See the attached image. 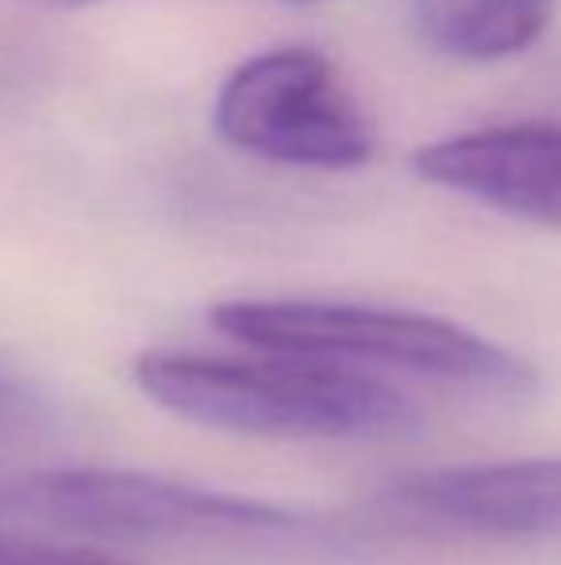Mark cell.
<instances>
[{"label":"cell","instance_id":"6da1fadb","mask_svg":"<svg viewBox=\"0 0 561 565\" xmlns=\"http://www.w3.org/2000/svg\"><path fill=\"white\" fill-rule=\"evenodd\" d=\"M136 381L177 419L255 439L385 443L423 427L420 404L404 393L312 354L150 350L136 358Z\"/></svg>","mask_w":561,"mask_h":565},{"label":"cell","instance_id":"7a4b0ae2","mask_svg":"<svg viewBox=\"0 0 561 565\" xmlns=\"http://www.w3.org/2000/svg\"><path fill=\"white\" fill-rule=\"evenodd\" d=\"M219 335L250 350L312 354L343 365H381L493 396H527L539 373L500 342L462 323L404 308L346 300H227L212 308Z\"/></svg>","mask_w":561,"mask_h":565},{"label":"cell","instance_id":"3957f363","mask_svg":"<svg viewBox=\"0 0 561 565\" xmlns=\"http://www.w3.org/2000/svg\"><path fill=\"white\" fill-rule=\"evenodd\" d=\"M12 515L85 543H193V539H281L308 531V515L270 500L173 481L139 469L74 466L15 477Z\"/></svg>","mask_w":561,"mask_h":565},{"label":"cell","instance_id":"277c9868","mask_svg":"<svg viewBox=\"0 0 561 565\" xmlns=\"http://www.w3.org/2000/svg\"><path fill=\"white\" fill-rule=\"evenodd\" d=\"M216 131L235 150L296 170H358L374 154L369 119L312 46L242 62L216 97Z\"/></svg>","mask_w":561,"mask_h":565},{"label":"cell","instance_id":"5b68a950","mask_svg":"<svg viewBox=\"0 0 561 565\" xmlns=\"http://www.w3.org/2000/svg\"><path fill=\"white\" fill-rule=\"evenodd\" d=\"M392 527L485 543H561V458L473 461L392 477L374 497Z\"/></svg>","mask_w":561,"mask_h":565},{"label":"cell","instance_id":"8992f818","mask_svg":"<svg viewBox=\"0 0 561 565\" xmlns=\"http://www.w3.org/2000/svg\"><path fill=\"white\" fill-rule=\"evenodd\" d=\"M416 173L531 224L561 227V127L504 124L416 150Z\"/></svg>","mask_w":561,"mask_h":565},{"label":"cell","instance_id":"52a82bcc","mask_svg":"<svg viewBox=\"0 0 561 565\" xmlns=\"http://www.w3.org/2000/svg\"><path fill=\"white\" fill-rule=\"evenodd\" d=\"M558 0H416V31L454 62H500L547 35Z\"/></svg>","mask_w":561,"mask_h":565},{"label":"cell","instance_id":"ba28073f","mask_svg":"<svg viewBox=\"0 0 561 565\" xmlns=\"http://www.w3.org/2000/svg\"><path fill=\"white\" fill-rule=\"evenodd\" d=\"M0 565H128L93 543H46V539H0Z\"/></svg>","mask_w":561,"mask_h":565},{"label":"cell","instance_id":"9c48e42d","mask_svg":"<svg viewBox=\"0 0 561 565\" xmlns=\"http://www.w3.org/2000/svg\"><path fill=\"white\" fill-rule=\"evenodd\" d=\"M54 4H66V8H74V4H93V0H54Z\"/></svg>","mask_w":561,"mask_h":565},{"label":"cell","instance_id":"30bf717a","mask_svg":"<svg viewBox=\"0 0 561 565\" xmlns=\"http://www.w3.org/2000/svg\"><path fill=\"white\" fill-rule=\"evenodd\" d=\"M289 4H320V0H289Z\"/></svg>","mask_w":561,"mask_h":565}]
</instances>
